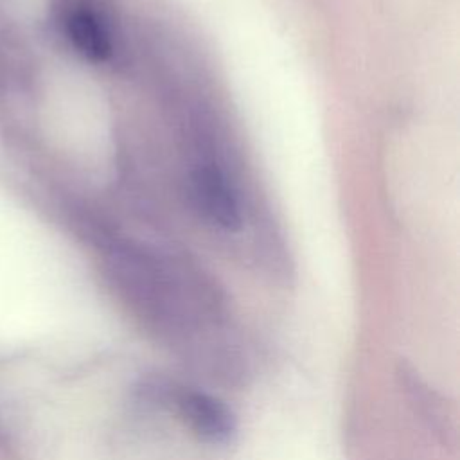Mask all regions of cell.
I'll return each mask as SVG.
<instances>
[{"mask_svg": "<svg viewBox=\"0 0 460 460\" xmlns=\"http://www.w3.org/2000/svg\"><path fill=\"white\" fill-rule=\"evenodd\" d=\"M192 198L207 221L226 230L239 226L241 212L235 194L219 169L199 165L192 172Z\"/></svg>", "mask_w": 460, "mask_h": 460, "instance_id": "obj_3", "label": "cell"}, {"mask_svg": "<svg viewBox=\"0 0 460 460\" xmlns=\"http://www.w3.org/2000/svg\"><path fill=\"white\" fill-rule=\"evenodd\" d=\"M171 397L180 417L199 438L221 444L232 437L235 429L234 415L219 399L189 388L176 390Z\"/></svg>", "mask_w": 460, "mask_h": 460, "instance_id": "obj_2", "label": "cell"}, {"mask_svg": "<svg viewBox=\"0 0 460 460\" xmlns=\"http://www.w3.org/2000/svg\"><path fill=\"white\" fill-rule=\"evenodd\" d=\"M58 25L84 58L102 61L111 54V38L99 11L88 0H59Z\"/></svg>", "mask_w": 460, "mask_h": 460, "instance_id": "obj_1", "label": "cell"}]
</instances>
